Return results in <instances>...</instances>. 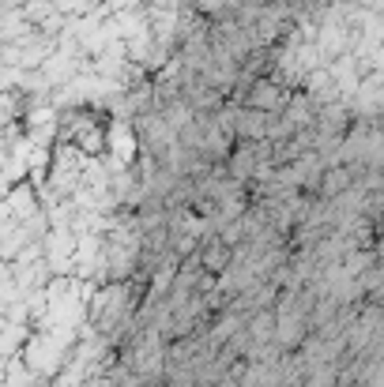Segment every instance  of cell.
Returning <instances> with one entry per match:
<instances>
[{
    "label": "cell",
    "mask_w": 384,
    "mask_h": 387,
    "mask_svg": "<svg viewBox=\"0 0 384 387\" xmlns=\"http://www.w3.org/2000/svg\"><path fill=\"white\" fill-rule=\"evenodd\" d=\"M227 263H230V248L227 245H207L204 248V267H207L211 275H219Z\"/></svg>",
    "instance_id": "6da1fadb"
}]
</instances>
